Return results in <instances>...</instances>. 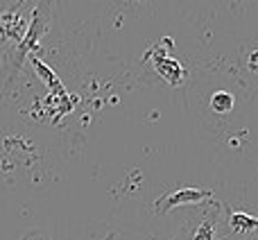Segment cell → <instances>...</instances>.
Listing matches in <instances>:
<instances>
[{
  "label": "cell",
  "mask_w": 258,
  "mask_h": 240,
  "mask_svg": "<svg viewBox=\"0 0 258 240\" xmlns=\"http://www.w3.org/2000/svg\"><path fill=\"white\" fill-rule=\"evenodd\" d=\"M211 191H204V188H179L174 191L172 195H165L156 202V213H165L168 209H174V206H181V204H200V202L209 200Z\"/></svg>",
  "instance_id": "1"
},
{
  "label": "cell",
  "mask_w": 258,
  "mask_h": 240,
  "mask_svg": "<svg viewBox=\"0 0 258 240\" xmlns=\"http://www.w3.org/2000/svg\"><path fill=\"white\" fill-rule=\"evenodd\" d=\"M154 68L170 86H181L186 80V71L181 64L172 57H165L163 52H154Z\"/></svg>",
  "instance_id": "2"
},
{
  "label": "cell",
  "mask_w": 258,
  "mask_h": 240,
  "mask_svg": "<svg viewBox=\"0 0 258 240\" xmlns=\"http://www.w3.org/2000/svg\"><path fill=\"white\" fill-rule=\"evenodd\" d=\"M233 95L229 93V91H218V93L211 95V109H213L215 113H229L233 109Z\"/></svg>",
  "instance_id": "3"
},
{
  "label": "cell",
  "mask_w": 258,
  "mask_h": 240,
  "mask_svg": "<svg viewBox=\"0 0 258 240\" xmlns=\"http://www.w3.org/2000/svg\"><path fill=\"white\" fill-rule=\"evenodd\" d=\"M233 231H258V220L256 218H249L247 213H233L231 220H229Z\"/></svg>",
  "instance_id": "4"
},
{
  "label": "cell",
  "mask_w": 258,
  "mask_h": 240,
  "mask_svg": "<svg viewBox=\"0 0 258 240\" xmlns=\"http://www.w3.org/2000/svg\"><path fill=\"white\" fill-rule=\"evenodd\" d=\"M195 240H215L213 220H204V222H202V227L197 229V233H195Z\"/></svg>",
  "instance_id": "5"
},
{
  "label": "cell",
  "mask_w": 258,
  "mask_h": 240,
  "mask_svg": "<svg viewBox=\"0 0 258 240\" xmlns=\"http://www.w3.org/2000/svg\"><path fill=\"white\" fill-rule=\"evenodd\" d=\"M21 240H48V238H43L41 233H27V236H23Z\"/></svg>",
  "instance_id": "6"
}]
</instances>
